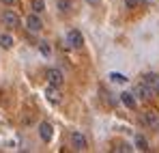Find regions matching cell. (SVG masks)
Wrapping results in <instances>:
<instances>
[{
	"label": "cell",
	"instance_id": "6da1fadb",
	"mask_svg": "<svg viewBox=\"0 0 159 153\" xmlns=\"http://www.w3.org/2000/svg\"><path fill=\"white\" fill-rule=\"evenodd\" d=\"M0 22H2V26H4V28L13 30V28H17V26H20V15H17L15 11L7 9V11L0 15Z\"/></svg>",
	"mask_w": 159,
	"mask_h": 153
},
{
	"label": "cell",
	"instance_id": "7a4b0ae2",
	"mask_svg": "<svg viewBox=\"0 0 159 153\" xmlns=\"http://www.w3.org/2000/svg\"><path fill=\"white\" fill-rule=\"evenodd\" d=\"M45 78H48V84H52V86H62V84H65L62 71L56 69V67H50V69L45 71Z\"/></svg>",
	"mask_w": 159,
	"mask_h": 153
},
{
	"label": "cell",
	"instance_id": "3957f363",
	"mask_svg": "<svg viewBox=\"0 0 159 153\" xmlns=\"http://www.w3.org/2000/svg\"><path fill=\"white\" fill-rule=\"evenodd\" d=\"M67 45H69V48H75V50H80V48L84 45V37H82L80 30L71 28V30L67 32Z\"/></svg>",
	"mask_w": 159,
	"mask_h": 153
},
{
	"label": "cell",
	"instance_id": "277c9868",
	"mask_svg": "<svg viewBox=\"0 0 159 153\" xmlns=\"http://www.w3.org/2000/svg\"><path fill=\"white\" fill-rule=\"evenodd\" d=\"M71 147L75 151H86L88 149V140H86V136L82 131H73L71 134Z\"/></svg>",
	"mask_w": 159,
	"mask_h": 153
},
{
	"label": "cell",
	"instance_id": "5b68a950",
	"mask_svg": "<svg viewBox=\"0 0 159 153\" xmlns=\"http://www.w3.org/2000/svg\"><path fill=\"white\" fill-rule=\"evenodd\" d=\"M26 28L30 32H41V30H43V22H41L39 13H30L26 17Z\"/></svg>",
	"mask_w": 159,
	"mask_h": 153
},
{
	"label": "cell",
	"instance_id": "8992f818",
	"mask_svg": "<svg viewBox=\"0 0 159 153\" xmlns=\"http://www.w3.org/2000/svg\"><path fill=\"white\" fill-rule=\"evenodd\" d=\"M142 123L148 125L151 129H159V112H157V110H148V112H144Z\"/></svg>",
	"mask_w": 159,
	"mask_h": 153
},
{
	"label": "cell",
	"instance_id": "52a82bcc",
	"mask_svg": "<svg viewBox=\"0 0 159 153\" xmlns=\"http://www.w3.org/2000/svg\"><path fill=\"white\" fill-rule=\"evenodd\" d=\"M153 93H155V88H153V86H148L146 82H140V84L135 86V95H138V97H142V99H151V97H153Z\"/></svg>",
	"mask_w": 159,
	"mask_h": 153
},
{
	"label": "cell",
	"instance_id": "ba28073f",
	"mask_svg": "<svg viewBox=\"0 0 159 153\" xmlns=\"http://www.w3.org/2000/svg\"><path fill=\"white\" fill-rule=\"evenodd\" d=\"M45 97H48V102H52V103H60V99H62V95H60V86H52V84H48V88H45Z\"/></svg>",
	"mask_w": 159,
	"mask_h": 153
},
{
	"label": "cell",
	"instance_id": "9c48e42d",
	"mask_svg": "<svg viewBox=\"0 0 159 153\" xmlns=\"http://www.w3.org/2000/svg\"><path fill=\"white\" fill-rule=\"evenodd\" d=\"M39 136H41V140L43 142H50L52 140V136H54V127L48 123V121H43L41 125H39Z\"/></svg>",
	"mask_w": 159,
	"mask_h": 153
},
{
	"label": "cell",
	"instance_id": "30bf717a",
	"mask_svg": "<svg viewBox=\"0 0 159 153\" xmlns=\"http://www.w3.org/2000/svg\"><path fill=\"white\" fill-rule=\"evenodd\" d=\"M13 45H15L13 37H11V35H7V32H0V48H4V50H11Z\"/></svg>",
	"mask_w": 159,
	"mask_h": 153
},
{
	"label": "cell",
	"instance_id": "8fae6325",
	"mask_svg": "<svg viewBox=\"0 0 159 153\" xmlns=\"http://www.w3.org/2000/svg\"><path fill=\"white\" fill-rule=\"evenodd\" d=\"M120 102L125 103V106H127V108H135V99H133V95L131 93H120Z\"/></svg>",
	"mask_w": 159,
	"mask_h": 153
},
{
	"label": "cell",
	"instance_id": "7c38bea8",
	"mask_svg": "<svg viewBox=\"0 0 159 153\" xmlns=\"http://www.w3.org/2000/svg\"><path fill=\"white\" fill-rule=\"evenodd\" d=\"M144 82H146L148 86H153V88H159V76L157 74H146V76H144Z\"/></svg>",
	"mask_w": 159,
	"mask_h": 153
},
{
	"label": "cell",
	"instance_id": "4fadbf2b",
	"mask_svg": "<svg viewBox=\"0 0 159 153\" xmlns=\"http://www.w3.org/2000/svg\"><path fill=\"white\" fill-rule=\"evenodd\" d=\"M56 9L60 13H69L71 11V0H56Z\"/></svg>",
	"mask_w": 159,
	"mask_h": 153
},
{
	"label": "cell",
	"instance_id": "5bb4252c",
	"mask_svg": "<svg viewBox=\"0 0 159 153\" xmlns=\"http://www.w3.org/2000/svg\"><path fill=\"white\" fill-rule=\"evenodd\" d=\"M135 149H138V151H148V140H146L144 136H138V138H135Z\"/></svg>",
	"mask_w": 159,
	"mask_h": 153
},
{
	"label": "cell",
	"instance_id": "9a60e30c",
	"mask_svg": "<svg viewBox=\"0 0 159 153\" xmlns=\"http://www.w3.org/2000/svg\"><path fill=\"white\" fill-rule=\"evenodd\" d=\"M30 7H32V13H43L45 11V2L43 0H32Z\"/></svg>",
	"mask_w": 159,
	"mask_h": 153
},
{
	"label": "cell",
	"instance_id": "2e32d148",
	"mask_svg": "<svg viewBox=\"0 0 159 153\" xmlns=\"http://www.w3.org/2000/svg\"><path fill=\"white\" fill-rule=\"evenodd\" d=\"M110 80H112V82H116V84H125V82H127V76H123V74H116V71H114V74H110Z\"/></svg>",
	"mask_w": 159,
	"mask_h": 153
},
{
	"label": "cell",
	"instance_id": "e0dca14e",
	"mask_svg": "<svg viewBox=\"0 0 159 153\" xmlns=\"http://www.w3.org/2000/svg\"><path fill=\"white\" fill-rule=\"evenodd\" d=\"M39 50H41L43 56H50V54H52V48H50V43H48V41H41V43H39Z\"/></svg>",
	"mask_w": 159,
	"mask_h": 153
},
{
	"label": "cell",
	"instance_id": "ac0fdd59",
	"mask_svg": "<svg viewBox=\"0 0 159 153\" xmlns=\"http://www.w3.org/2000/svg\"><path fill=\"white\" fill-rule=\"evenodd\" d=\"M123 2H125V9H129V11L138 7V0H123Z\"/></svg>",
	"mask_w": 159,
	"mask_h": 153
},
{
	"label": "cell",
	"instance_id": "d6986e66",
	"mask_svg": "<svg viewBox=\"0 0 159 153\" xmlns=\"http://www.w3.org/2000/svg\"><path fill=\"white\" fill-rule=\"evenodd\" d=\"M116 151H131V147H129V145H118Z\"/></svg>",
	"mask_w": 159,
	"mask_h": 153
},
{
	"label": "cell",
	"instance_id": "ffe728a7",
	"mask_svg": "<svg viewBox=\"0 0 159 153\" xmlns=\"http://www.w3.org/2000/svg\"><path fill=\"white\" fill-rule=\"evenodd\" d=\"M0 2L7 4V7H13V4H15V0H0Z\"/></svg>",
	"mask_w": 159,
	"mask_h": 153
},
{
	"label": "cell",
	"instance_id": "44dd1931",
	"mask_svg": "<svg viewBox=\"0 0 159 153\" xmlns=\"http://www.w3.org/2000/svg\"><path fill=\"white\" fill-rule=\"evenodd\" d=\"M86 2H88V4H93V7H99V2H101V0H86Z\"/></svg>",
	"mask_w": 159,
	"mask_h": 153
}]
</instances>
